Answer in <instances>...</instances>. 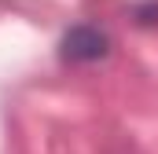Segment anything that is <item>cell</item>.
Instances as JSON below:
<instances>
[{
  "mask_svg": "<svg viewBox=\"0 0 158 154\" xmlns=\"http://www.w3.org/2000/svg\"><path fill=\"white\" fill-rule=\"evenodd\" d=\"M132 22L143 26V30H155L158 26V0H140V4H132Z\"/></svg>",
  "mask_w": 158,
  "mask_h": 154,
  "instance_id": "7a4b0ae2",
  "label": "cell"
},
{
  "mask_svg": "<svg viewBox=\"0 0 158 154\" xmlns=\"http://www.w3.org/2000/svg\"><path fill=\"white\" fill-rule=\"evenodd\" d=\"M110 55V33L96 22H77L59 40V59L70 66H92Z\"/></svg>",
  "mask_w": 158,
  "mask_h": 154,
  "instance_id": "6da1fadb",
  "label": "cell"
}]
</instances>
